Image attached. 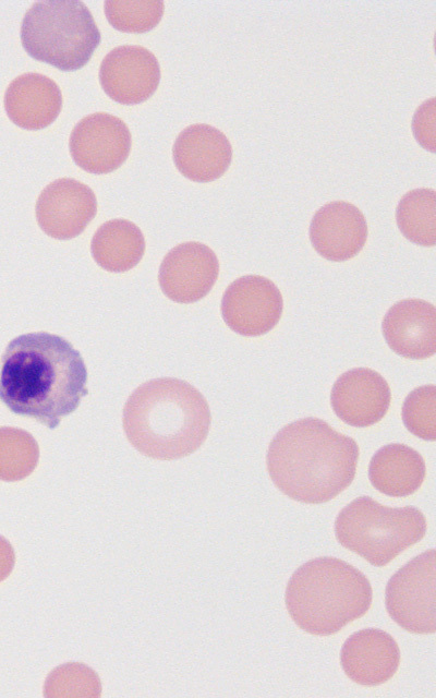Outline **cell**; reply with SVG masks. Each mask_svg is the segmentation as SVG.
I'll use <instances>...</instances> for the list:
<instances>
[{
	"mask_svg": "<svg viewBox=\"0 0 436 698\" xmlns=\"http://www.w3.org/2000/svg\"><path fill=\"white\" fill-rule=\"evenodd\" d=\"M87 370L66 339L28 333L7 346L0 369V400L14 413L53 430L87 395Z\"/></svg>",
	"mask_w": 436,
	"mask_h": 698,
	"instance_id": "obj_1",
	"label": "cell"
},
{
	"mask_svg": "<svg viewBox=\"0 0 436 698\" xmlns=\"http://www.w3.org/2000/svg\"><path fill=\"white\" fill-rule=\"evenodd\" d=\"M358 459L353 438L312 417L279 430L266 455L274 484L306 504L328 502L346 490L354 479Z\"/></svg>",
	"mask_w": 436,
	"mask_h": 698,
	"instance_id": "obj_2",
	"label": "cell"
},
{
	"mask_svg": "<svg viewBox=\"0 0 436 698\" xmlns=\"http://www.w3.org/2000/svg\"><path fill=\"white\" fill-rule=\"evenodd\" d=\"M129 442L143 455L173 460L191 455L205 442L210 410L191 384L173 377L140 385L123 408Z\"/></svg>",
	"mask_w": 436,
	"mask_h": 698,
	"instance_id": "obj_3",
	"label": "cell"
},
{
	"mask_svg": "<svg viewBox=\"0 0 436 698\" xmlns=\"http://www.w3.org/2000/svg\"><path fill=\"white\" fill-rule=\"evenodd\" d=\"M372 586L349 563L330 556L301 565L286 588V606L293 622L308 634L330 636L371 607Z\"/></svg>",
	"mask_w": 436,
	"mask_h": 698,
	"instance_id": "obj_4",
	"label": "cell"
},
{
	"mask_svg": "<svg viewBox=\"0 0 436 698\" xmlns=\"http://www.w3.org/2000/svg\"><path fill=\"white\" fill-rule=\"evenodd\" d=\"M100 40L94 17L82 1H38L22 20L24 50L33 59L61 71L83 68Z\"/></svg>",
	"mask_w": 436,
	"mask_h": 698,
	"instance_id": "obj_5",
	"label": "cell"
},
{
	"mask_svg": "<svg viewBox=\"0 0 436 698\" xmlns=\"http://www.w3.org/2000/svg\"><path fill=\"white\" fill-rule=\"evenodd\" d=\"M425 532L426 519L419 508L387 507L365 495L344 506L335 520L338 542L376 567L387 565Z\"/></svg>",
	"mask_w": 436,
	"mask_h": 698,
	"instance_id": "obj_6",
	"label": "cell"
},
{
	"mask_svg": "<svg viewBox=\"0 0 436 698\" xmlns=\"http://www.w3.org/2000/svg\"><path fill=\"white\" fill-rule=\"evenodd\" d=\"M435 550L413 557L388 580L385 606L395 623L413 634H434Z\"/></svg>",
	"mask_w": 436,
	"mask_h": 698,
	"instance_id": "obj_7",
	"label": "cell"
},
{
	"mask_svg": "<svg viewBox=\"0 0 436 698\" xmlns=\"http://www.w3.org/2000/svg\"><path fill=\"white\" fill-rule=\"evenodd\" d=\"M283 300L278 287L258 275L242 276L232 281L221 299V315L230 329L255 337L267 334L279 322Z\"/></svg>",
	"mask_w": 436,
	"mask_h": 698,
	"instance_id": "obj_8",
	"label": "cell"
},
{
	"mask_svg": "<svg viewBox=\"0 0 436 698\" xmlns=\"http://www.w3.org/2000/svg\"><path fill=\"white\" fill-rule=\"evenodd\" d=\"M70 154L87 172L102 174L118 169L131 149V133L116 116L96 112L83 118L71 132Z\"/></svg>",
	"mask_w": 436,
	"mask_h": 698,
	"instance_id": "obj_9",
	"label": "cell"
},
{
	"mask_svg": "<svg viewBox=\"0 0 436 698\" xmlns=\"http://www.w3.org/2000/svg\"><path fill=\"white\" fill-rule=\"evenodd\" d=\"M99 82L112 100L122 105L141 104L159 85V62L154 53L142 46H120L101 61Z\"/></svg>",
	"mask_w": 436,
	"mask_h": 698,
	"instance_id": "obj_10",
	"label": "cell"
},
{
	"mask_svg": "<svg viewBox=\"0 0 436 698\" xmlns=\"http://www.w3.org/2000/svg\"><path fill=\"white\" fill-rule=\"evenodd\" d=\"M97 212L93 190L71 178L49 183L36 202V218L48 236L68 240L81 234Z\"/></svg>",
	"mask_w": 436,
	"mask_h": 698,
	"instance_id": "obj_11",
	"label": "cell"
},
{
	"mask_svg": "<svg viewBox=\"0 0 436 698\" xmlns=\"http://www.w3.org/2000/svg\"><path fill=\"white\" fill-rule=\"evenodd\" d=\"M218 274L219 262L209 246L185 242L164 257L158 280L162 292L172 301L193 303L211 290Z\"/></svg>",
	"mask_w": 436,
	"mask_h": 698,
	"instance_id": "obj_12",
	"label": "cell"
},
{
	"mask_svg": "<svg viewBox=\"0 0 436 698\" xmlns=\"http://www.w3.org/2000/svg\"><path fill=\"white\" fill-rule=\"evenodd\" d=\"M390 388L386 380L367 368L351 369L334 383L330 402L336 416L355 428L380 421L390 406Z\"/></svg>",
	"mask_w": 436,
	"mask_h": 698,
	"instance_id": "obj_13",
	"label": "cell"
},
{
	"mask_svg": "<svg viewBox=\"0 0 436 698\" xmlns=\"http://www.w3.org/2000/svg\"><path fill=\"white\" fill-rule=\"evenodd\" d=\"M367 225L362 212L351 203L334 201L322 206L310 225V239L324 258L342 262L364 246Z\"/></svg>",
	"mask_w": 436,
	"mask_h": 698,
	"instance_id": "obj_14",
	"label": "cell"
},
{
	"mask_svg": "<svg viewBox=\"0 0 436 698\" xmlns=\"http://www.w3.org/2000/svg\"><path fill=\"white\" fill-rule=\"evenodd\" d=\"M340 663L346 675L363 686L389 681L400 663V650L391 635L378 628H364L342 645Z\"/></svg>",
	"mask_w": 436,
	"mask_h": 698,
	"instance_id": "obj_15",
	"label": "cell"
},
{
	"mask_svg": "<svg viewBox=\"0 0 436 698\" xmlns=\"http://www.w3.org/2000/svg\"><path fill=\"white\" fill-rule=\"evenodd\" d=\"M383 334L397 354L422 360L436 351V309L420 299H404L385 314Z\"/></svg>",
	"mask_w": 436,
	"mask_h": 698,
	"instance_id": "obj_16",
	"label": "cell"
},
{
	"mask_svg": "<svg viewBox=\"0 0 436 698\" xmlns=\"http://www.w3.org/2000/svg\"><path fill=\"white\" fill-rule=\"evenodd\" d=\"M172 156L175 167L185 178L210 182L229 168L232 147L227 136L215 127L192 124L178 135Z\"/></svg>",
	"mask_w": 436,
	"mask_h": 698,
	"instance_id": "obj_17",
	"label": "cell"
},
{
	"mask_svg": "<svg viewBox=\"0 0 436 698\" xmlns=\"http://www.w3.org/2000/svg\"><path fill=\"white\" fill-rule=\"evenodd\" d=\"M9 119L25 130H40L51 124L62 108V94L55 81L39 73L14 79L4 94Z\"/></svg>",
	"mask_w": 436,
	"mask_h": 698,
	"instance_id": "obj_18",
	"label": "cell"
},
{
	"mask_svg": "<svg viewBox=\"0 0 436 698\" xmlns=\"http://www.w3.org/2000/svg\"><path fill=\"white\" fill-rule=\"evenodd\" d=\"M425 472L421 454L400 443L380 447L368 466L372 485L391 497H405L416 492L424 481Z\"/></svg>",
	"mask_w": 436,
	"mask_h": 698,
	"instance_id": "obj_19",
	"label": "cell"
},
{
	"mask_svg": "<svg viewBox=\"0 0 436 698\" xmlns=\"http://www.w3.org/2000/svg\"><path fill=\"white\" fill-rule=\"evenodd\" d=\"M90 251L106 270L120 273L133 268L143 257L145 240L141 229L126 219H112L95 232Z\"/></svg>",
	"mask_w": 436,
	"mask_h": 698,
	"instance_id": "obj_20",
	"label": "cell"
},
{
	"mask_svg": "<svg viewBox=\"0 0 436 698\" xmlns=\"http://www.w3.org/2000/svg\"><path fill=\"white\" fill-rule=\"evenodd\" d=\"M396 220L401 233L411 242L433 246L436 242V193L432 189H414L398 203Z\"/></svg>",
	"mask_w": 436,
	"mask_h": 698,
	"instance_id": "obj_21",
	"label": "cell"
},
{
	"mask_svg": "<svg viewBox=\"0 0 436 698\" xmlns=\"http://www.w3.org/2000/svg\"><path fill=\"white\" fill-rule=\"evenodd\" d=\"M39 447L28 432L11 426L0 428V480H23L36 468Z\"/></svg>",
	"mask_w": 436,
	"mask_h": 698,
	"instance_id": "obj_22",
	"label": "cell"
},
{
	"mask_svg": "<svg viewBox=\"0 0 436 698\" xmlns=\"http://www.w3.org/2000/svg\"><path fill=\"white\" fill-rule=\"evenodd\" d=\"M101 683L97 673L83 663L68 662L53 669L44 685V696L99 697Z\"/></svg>",
	"mask_w": 436,
	"mask_h": 698,
	"instance_id": "obj_23",
	"label": "cell"
},
{
	"mask_svg": "<svg viewBox=\"0 0 436 698\" xmlns=\"http://www.w3.org/2000/svg\"><path fill=\"white\" fill-rule=\"evenodd\" d=\"M104 9L113 28L125 33H146L160 22L164 2L108 0L105 1Z\"/></svg>",
	"mask_w": 436,
	"mask_h": 698,
	"instance_id": "obj_24",
	"label": "cell"
},
{
	"mask_svg": "<svg viewBox=\"0 0 436 698\" xmlns=\"http://www.w3.org/2000/svg\"><path fill=\"white\" fill-rule=\"evenodd\" d=\"M435 385L420 386L405 397L402 406V421L413 435L425 441H435Z\"/></svg>",
	"mask_w": 436,
	"mask_h": 698,
	"instance_id": "obj_25",
	"label": "cell"
},
{
	"mask_svg": "<svg viewBox=\"0 0 436 698\" xmlns=\"http://www.w3.org/2000/svg\"><path fill=\"white\" fill-rule=\"evenodd\" d=\"M15 563V554L11 543L0 535V582L12 571Z\"/></svg>",
	"mask_w": 436,
	"mask_h": 698,
	"instance_id": "obj_26",
	"label": "cell"
}]
</instances>
